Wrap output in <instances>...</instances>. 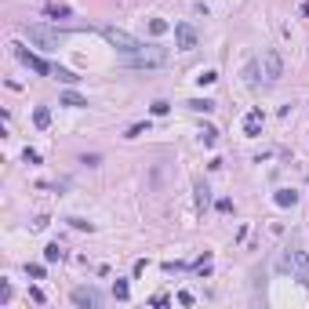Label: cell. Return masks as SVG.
Listing matches in <instances>:
<instances>
[{
  "instance_id": "obj_1",
  "label": "cell",
  "mask_w": 309,
  "mask_h": 309,
  "mask_svg": "<svg viewBox=\"0 0 309 309\" xmlns=\"http://www.w3.org/2000/svg\"><path fill=\"white\" fill-rule=\"evenodd\" d=\"M102 37H106V44H110V48H117L120 55H135V51L146 48L142 40H135L131 33H124V29H117V26H102Z\"/></svg>"
},
{
  "instance_id": "obj_2",
  "label": "cell",
  "mask_w": 309,
  "mask_h": 309,
  "mask_svg": "<svg viewBox=\"0 0 309 309\" xmlns=\"http://www.w3.org/2000/svg\"><path fill=\"white\" fill-rule=\"evenodd\" d=\"M26 37H29V44H37V48H44V51H51V48H58V44H62L58 29H48V26H40V22L26 26Z\"/></svg>"
},
{
  "instance_id": "obj_3",
  "label": "cell",
  "mask_w": 309,
  "mask_h": 309,
  "mask_svg": "<svg viewBox=\"0 0 309 309\" xmlns=\"http://www.w3.org/2000/svg\"><path fill=\"white\" fill-rule=\"evenodd\" d=\"M167 62V51L164 48H142V51H135V55H128V66H135V69H149V66H164Z\"/></svg>"
},
{
  "instance_id": "obj_4",
  "label": "cell",
  "mask_w": 309,
  "mask_h": 309,
  "mask_svg": "<svg viewBox=\"0 0 309 309\" xmlns=\"http://www.w3.org/2000/svg\"><path fill=\"white\" fill-rule=\"evenodd\" d=\"M262 76H266L269 84H276L284 76V58H280V51H276V48L262 51Z\"/></svg>"
},
{
  "instance_id": "obj_5",
  "label": "cell",
  "mask_w": 309,
  "mask_h": 309,
  "mask_svg": "<svg viewBox=\"0 0 309 309\" xmlns=\"http://www.w3.org/2000/svg\"><path fill=\"white\" fill-rule=\"evenodd\" d=\"M11 48H15V55H19V62H22V66H29V69H33L37 76H51V69H55V66H48V62H44L40 55H33V51H26L22 44H11Z\"/></svg>"
},
{
  "instance_id": "obj_6",
  "label": "cell",
  "mask_w": 309,
  "mask_h": 309,
  "mask_svg": "<svg viewBox=\"0 0 309 309\" xmlns=\"http://www.w3.org/2000/svg\"><path fill=\"white\" fill-rule=\"evenodd\" d=\"M284 266H287V269H291V273H295L298 280L309 287V251H291V258L284 262Z\"/></svg>"
},
{
  "instance_id": "obj_7",
  "label": "cell",
  "mask_w": 309,
  "mask_h": 309,
  "mask_svg": "<svg viewBox=\"0 0 309 309\" xmlns=\"http://www.w3.org/2000/svg\"><path fill=\"white\" fill-rule=\"evenodd\" d=\"M196 29H193V22H178L175 26V44H178V51H193L196 48Z\"/></svg>"
},
{
  "instance_id": "obj_8",
  "label": "cell",
  "mask_w": 309,
  "mask_h": 309,
  "mask_svg": "<svg viewBox=\"0 0 309 309\" xmlns=\"http://www.w3.org/2000/svg\"><path fill=\"white\" fill-rule=\"evenodd\" d=\"M73 305H80V309H98L102 305V298H98V291L95 287H73Z\"/></svg>"
},
{
  "instance_id": "obj_9",
  "label": "cell",
  "mask_w": 309,
  "mask_h": 309,
  "mask_svg": "<svg viewBox=\"0 0 309 309\" xmlns=\"http://www.w3.org/2000/svg\"><path fill=\"white\" fill-rule=\"evenodd\" d=\"M262 120H266V117H262V110H251V113L244 117V135H251V138H255V135L262 131Z\"/></svg>"
},
{
  "instance_id": "obj_10",
  "label": "cell",
  "mask_w": 309,
  "mask_h": 309,
  "mask_svg": "<svg viewBox=\"0 0 309 309\" xmlns=\"http://www.w3.org/2000/svg\"><path fill=\"white\" fill-rule=\"evenodd\" d=\"M273 204H276V208H295V204H298V193H295V189H276V193H273Z\"/></svg>"
},
{
  "instance_id": "obj_11",
  "label": "cell",
  "mask_w": 309,
  "mask_h": 309,
  "mask_svg": "<svg viewBox=\"0 0 309 309\" xmlns=\"http://www.w3.org/2000/svg\"><path fill=\"white\" fill-rule=\"evenodd\" d=\"M33 124H37L40 131L51 128V110H48V106H37V110H33Z\"/></svg>"
},
{
  "instance_id": "obj_12",
  "label": "cell",
  "mask_w": 309,
  "mask_h": 309,
  "mask_svg": "<svg viewBox=\"0 0 309 309\" xmlns=\"http://www.w3.org/2000/svg\"><path fill=\"white\" fill-rule=\"evenodd\" d=\"M193 193H196V211H204V208H208V200H211V189H208L204 182H196V185H193Z\"/></svg>"
},
{
  "instance_id": "obj_13",
  "label": "cell",
  "mask_w": 309,
  "mask_h": 309,
  "mask_svg": "<svg viewBox=\"0 0 309 309\" xmlns=\"http://www.w3.org/2000/svg\"><path fill=\"white\" fill-rule=\"evenodd\" d=\"M62 106H69V110H84L87 98H84V95H76V91H66V95H62Z\"/></svg>"
},
{
  "instance_id": "obj_14",
  "label": "cell",
  "mask_w": 309,
  "mask_h": 309,
  "mask_svg": "<svg viewBox=\"0 0 309 309\" xmlns=\"http://www.w3.org/2000/svg\"><path fill=\"white\" fill-rule=\"evenodd\" d=\"M62 258H66V247H62V244H48V247H44V262H62Z\"/></svg>"
},
{
  "instance_id": "obj_15",
  "label": "cell",
  "mask_w": 309,
  "mask_h": 309,
  "mask_svg": "<svg viewBox=\"0 0 309 309\" xmlns=\"http://www.w3.org/2000/svg\"><path fill=\"white\" fill-rule=\"evenodd\" d=\"M258 69H262L258 62H247V66H244V84H247V87L258 84Z\"/></svg>"
},
{
  "instance_id": "obj_16",
  "label": "cell",
  "mask_w": 309,
  "mask_h": 309,
  "mask_svg": "<svg viewBox=\"0 0 309 309\" xmlns=\"http://www.w3.org/2000/svg\"><path fill=\"white\" fill-rule=\"evenodd\" d=\"M51 76H58L62 84H76V80H80V76H76L73 69H66V66H55V69H51Z\"/></svg>"
},
{
  "instance_id": "obj_17",
  "label": "cell",
  "mask_w": 309,
  "mask_h": 309,
  "mask_svg": "<svg viewBox=\"0 0 309 309\" xmlns=\"http://www.w3.org/2000/svg\"><path fill=\"white\" fill-rule=\"evenodd\" d=\"M185 106H189L193 113H211V110H215V102H211V98H189Z\"/></svg>"
},
{
  "instance_id": "obj_18",
  "label": "cell",
  "mask_w": 309,
  "mask_h": 309,
  "mask_svg": "<svg viewBox=\"0 0 309 309\" xmlns=\"http://www.w3.org/2000/svg\"><path fill=\"white\" fill-rule=\"evenodd\" d=\"M44 15H48V19H69V8L66 4H48Z\"/></svg>"
},
{
  "instance_id": "obj_19",
  "label": "cell",
  "mask_w": 309,
  "mask_h": 309,
  "mask_svg": "<svg viewBox=\"0 0 309 309\" xmlns=\"http://www.w3.org/2000/svg\"><path fill=\"white\" fill-rule=\"evenodd\" d=\"M128 295H131L128 280H113V298H117V302H128Z\"/></svg>"
},
{
  "instance_id": "obj_20",
  "label": "cell",
  "mask_w": 309,
  "mask_h": 309,
  "mask_svg": "<svg viewBox=\"0 0 309 309\" xmlns=\"http://www.w3.org/2000/svg\"><path fill=\"white\" fill-rule=\"evenodd\" d=\"M167 29H171V22H164V19H149V33H153V37H164Z\"/></svg>"
},
{
  "instance_id": "obj_21",
  "label": "cell",
  "mask_w": 309,
  "mask_h": 309,
  "mask_svg": "<svg viewBox=\"0 0 309 309\" xmlns=\"http://www.w3.org/2000/svg\"><path fill=\"white\" fill-rule=\"evenodd\" d=\"M215 80H219V73H215V69H204V73L196 76V84H200V87H211Z\"/></svg>"
},
{
  "instance_id": "obj_22",
  "label": "cell",
  "mask_w": 309,
  "mask_h": 309,
  "mask_svg": "<svg viewBox=\"0 0 309 309\" xmlns=\"http://www.w3.org/2000/svg\"><path fill=\"white\" fill-rule=\"evenodd\" d=\"M200 142H204V146H215V142H219V131H215L211 124H208V128L200 131Z\"/></svg>"
},
{
  "instance_id": "obj_23",
  "label": "cell",
  "mask_w": 309,
  "mask_h": 309,
  "mask_svg": "<svg viewBox=\"0 0 309 309\" xmlns=\"http://www.w3.org/2000/svg\"><path fill=\"white\" fill-rule=\"evenodd\" d=\"M193 269H196V273H211V255L196 258V262H193Z\"/></svg>"
},
{
  "instance_id": "obj_24",
  "label": "cell",
  "mask_w": 309,
  "mask_h": 309,
  "mask_svg": "<svg viewBox=\"0 0 309 309\" xmlns=\"http://www.w3.org/2000/svg\"><path fill=\"white\" fill-rule=\"evenodd\" d=\"M146 131H149V124H135V128H128L124 138H138V135H146Z\"/></svg>"
},
{
  "instance_id": "obj_25",
  "label": "cell",
  "mask_w": 309,
  "mask_h": 309,
  "mask_svg": "<svg viewBox=\"0 0 309 309\" xmlns=\"http://www.w3.org/2000/svg\"><path fill=\"white\" fill-rule=\"evenodd\" d=\"M11 302V284L4 280V284H0V305H8Z\"/></svg>"
},
{
  "instance_id": "obj_26",
  "label": "cell",
  "mask_w": 309,
  "mask_h": 309,
  "mask_svg": "<svg viewBox=\"0 0 309 309\" xmlns=\"http://www.w3.org/2000/svg\"><path fill=\"white\" fill-rule=\"evenodd\" d=\"M149 110H153V117H164L167 110H171V106H167V102H153V106H149Z\"/></svg>"
},
{
  "instance_id": "obj_27",
  "label": "cell",
  "mask_w": 309,
  "mask_h": 309,
  "mask_svg": "<svg viewBox=\"0 0 309 309\" xmlns=\"http://www.w3.org/2000/svg\"><path fill=\"white\" fill-rule=\"evenodd\" d=\"M22 160H26V164H40V153H37V149H26Z\"/></svg>"
},
{
  "instance_id": "obj_28",
  "label": "cell",
  "mask_w": 309,
  "mask_h": 309,
  "mask_svg": "<svg viewBox=\"0 0 309 309\" xmlns=\"http://www.w3.org/2000/svg\"><path fill=\"white\" fill-rule=\"evenodd\" d=\"M26 273L33 276V280H44V266H26Z\"/></svg>"
},
{
  "instance_id": "obj_29",
  "label": "cell",
  "mask_w": 309,
  "mask_h": 309,
  "mask_svg": "<svg viewBox=\"0 0 309 309\" xmlns=\"http://www.w3.org/2000/svg\"><path fill=\"white\" fill-rule=\"evenodd\" d=\"M48 222H51L48 215H37V219H33V229H48Z\"/></svg>"
},
{
  "instance_id": "obj_30",
  "label": "cell",
  "mask_w": 309,
  "mask_h": 309,
  "mask_svg": "<svg viewBox=\"0 0 309 309\" xmlns=\"http://www.w3.org/2000/svg\"><path fill=\"white\" fill-rule=\"evenodd\" d=\"M69 226L73 229H87V233H91V222H84V219H69Z\"/></svg>"
},
{
  "instance_id": "obj_31",
  "label": "cell",
  "mask_w": 309,
  "mask_h": 309,
  "mask_svg": "<svg viewBox=\"0 0 309 309\" xmlns=\"http://www.w3.org/2000/svg\"><path fill=\"white\" fill-rule=\"evenodd\" d=\"M302 19H309V0H305V4H302Z\"/></svg>"
}]
</instances>
